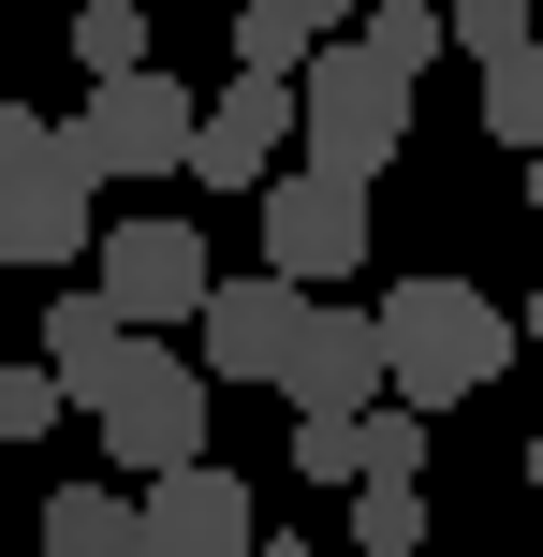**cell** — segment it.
<instances>
[{"label": "cell", "instance_id": "cell-1", "mask_svg": "<svg viewBox=\"0 0 543 557\" xmlns=\"http://www.w3.org/2000/svg\"><path fill=\"white\" fill-rule=\"evenodd\" d=\"M368 323H382V396H397V411H427V425L470 411V396L515 367V308L470 294V278H397Z\"/></svg>", "mask_w": 543, "mask_h": 557}, {"label": "cell", "instance_id": "cell-2", "mask_svg": "<svg viewBox=\"0 0 543 557\" xmlns=\"http://www.w3.org/2000/svg\"><path fill=\"white\" fill-rule=\"evenodd\" d=\"M59 396H74V411L103 425V455L147 484V470H192V455H206V396H221V382H206L192 352H162V337H118V352H88Z\"/></svg>", "mask_w": 543, "mask_h": 557}, {"label": "cell", "instance_id": "cell-3", "mask_svg": "<svg viewBox=\"0 0 543 557\" xmlns=\"http://www.w3.org/2000/svg\"><path fill=\"white\" fill-rule=\"evenodd\" d=\"M397 147H411V88L382 74L368 45H309V74H294V162H323V176L368 191Z\"/></svg>", "mask_w": 543, "mask_h": 557}, {"label": "cell", "instance_id": "cell-4", "mask_svg": "<svg viewBox=\"0 0 543 557\" xmlns=\"http://www.w3.org/2000/svg\"><path fill=\"white\" fill-rule=\"evenodd\" d=\"M59 162L88 176V191H118V176H176L192 162V88L147 59V74H88V103L59 117Z\"/></svg>", "mask_w": 543, "mask_h": 557}, {"label": "cell", "instance_id": "cell-5", "mask_svg": "<svg viewBox=\"0 0 543 557\" xmlns=\"http://www.w3.org/2000/svg\"><path fill=\"white\" fill-rule=\"evenodd\" d=\"M206 278H221V264H206V235L176 221V206H133V221H103V235H88V294H103L133 337L192 323V308H206Z\"/></svg>", "mask_w": 543, "mask_h": 557}, {"label": "cell", "instance_id": "cell-6", "mask_svg": "<svg viewBox=\"0 0 543 557\" xmlns=\"http://www.w3.org/2000/svg\"><path fill=\"white\" fill-rule=\"evenodd\" d=\"M250 206H264V264H280L294 294H309V278H353V264H368V191H353V176L280 162Z\"/></svg>", "mask_w": 543, "mask_h": 557}, {"label": "cell", "instance_id": "cell-7", "mask_svg": "<svg viewBox=\"0 0 543 557\" xmlns=\"http://www.w3.org/2000/svg\"><path fill=\"white\" fill-rule=\"evenodd\" d=\"M88 235H103V191H88V176L59 162V133H45V162L0 176V264H15V278H59V264H88Z\"/></svg>", "mask_w": 543, "mask_h": 557}, {"label": "cell", "instance_id": "cell-8", "mask_svg": "<svg viewBox=\"0 0 543 557\" xmlns=\"http://www.w3.org/2000/svg\"><path fill=\"white\" fill-rule=\"evenodd\" d=\"M294 323H309V294H294L280 264H250V278H206V308H192V337H206V382H280V352H294Z\"/></svg>", "mask_w": 543, "mask_h": 557}, {"label": "cell", "instance_id": "cell-9", "mask_svg": "<svg viewBox=\"0 0 543 557\" xmlns=\"http://www.w3.org/2000/svg\"><path fill=\"white\" fill-rule=\"evenodd\" d=\"M133 529H147L133 557H250L264 513H250V484H235V470H206V455H192V470H147Z\"/></svg>", "mask_w": 543, "mask_h": 557}, {"label": "cell", "instance_id": "cell-10", "mask_svg": "<svg viewBox=\"0 0 543 557\" xmlns=\"http://www.w3.org/2000/svg\"><path fill=\"white\" fill-rule=\"evenodd\" d=\"M280 162H294V88H250V74H235L221 103H192V162H176V176H206V191H264Z\"/></svg>", "mask_w": 543, "mask_h": 557}, {"label": "cell", "instance_id": "cell-11", "mask_svg": "<svg viewBox=\"0 0 543 557\" xmlns=\"http://www.w3.org/2000/svg\"><path fill=\"white\" fill-rule=\"evenodd\" d=\"M280 396L294 411H382V323L368 308H309L280 352Z\"/></svg>", "mask_w": 543, "mask_h": 557}, {"label": "cell", "instance_id": "cell-12", "mask_svg": "<svg viewBox=\"0 0 543 557\" xmlns=\"http://www.w3.org/2000/svg\"><path fill=\"white\" fill-rule=\"evenodd\" d=\"M133 484H59L45 499V557H133Z\"/></svg>", "mask_w": 543, "mask_h": 557}, {"label": "cell", "instance_id": "cell-13", "mask_svg": "<svg viewBox=\"0 0 543 557\" xmlns=\"http://www.w3.org/2000/svg\"><path fill=\"white\" fill-rule=\"evenodd\" d=\"M309 45H323V29L280 15V0H250V15H235V74H250V88H294V74H309Z\"/></svg>", "mask_w": 543, "mask_h": 557}, {"label": "cell", "instance_id": "cell-14", "mask_svg": "<svg viewBox=\"0 0 543 557\" xmlns=\"http://www.w3.org/2000/svg\"><path fill=\"white\" fill-rule=\"evenodd\" d=\"M118 337H133V323H118L103 294H45V352H29V367H59V382H74V367L118 352Z\"/></svg>", "mask_w": 543, "mask_h": 557}, {"label": "cell", "instance_id": "cell-15", "mask_svg": "<svg viewBox=\"0 0 543 557\" xmlns=\"http://www.w3.org/2000/svg\"><path fill=\"white\" fill-rule=\"evenodd\" d=\"M353 45H368L382 74L411 88V74H427V59H441V15H427V0H368V29H353Z\"/></svg>", "mask_w": 543, "mask_h": 557}, {"label": "cell", "instance_id": "cell-16", "mask_svg": "<svg viewBox=\"0 0 543 557\" xmlns=\"http://www.w3.org/2000/svg\"><path fill=\"white\" fill-rule=\"evenodd\" d=\"M353 543L368 557H427V484H353Z\"/></svg>", "mask_w": 543, "mask_h": 557}, {"label": "cell", "instance_id": "cell-17", "mask_svg": "<svg viewBox=\"0 0 543 557\" xmlns=\"http://www.w3.org/2000/svg\"><path fill=\"white\" fill-rule=\"evenodd\" d=\"M441 45H470V74H485V59L543 45V29H529V0H441Z\"/></svg>", "mask_w": 543, "mask_h": 557}, {"label": "cell", "instance_id": "cell-18", "mask_svg": "<svg viewBox=\"0 0 543 557\" xmlns=\"http://www.w3.org/2000/svg\"><path fill=\"white\" fill-rule=\"evenodd\" d=\"M294 470L353 499V484H368V441H353V411H294Z\"/></svg>", "mask_w": 543, "mask_h": 557}, {"label": "cell", "instance_id": "cell-19", "mask_svg": "<svg viewBox=\"0 0 543 557\" xmlns=\"http://www.w3.org/2000/svg\"><path fill=\"white\" fill-rule=\"evenodd\" d=\"M74 59H88V74H147V15H133V0H88V15H74Z\"/></svg>", "mask_w": 543, "mask_h": 557}, {"label": "cell", "instance_id": "cell-20", "mask_svg": "<svg viewBox=\"0 0 543 557\" xmlns=\"http://www.w3.org/2000/svg\"><path fill=\"white\" fill-rule=\"evenodd\" d=\"M368 441V484H427V411H353Z\"/></svg>", "mask_w": 543, "mask_h": 557}, {"label": "cell", "instance_id": "cell-21", "mask_svg": "<svg viewBox=\"0 0 543 557\" xmlns=\"http://www.w3.org/2000/svg\"><path fill=\"white\" fill-rule=\"evenodd\" d=\"M59 411H74V396H59V367H0V441H45Z\"/></svg>", "mask_w": 543, "mask_h": 557}, {"label": "cell", "instance_id": "cell-22", "mask_svg": "<svg viewBox=\"0 0 543 557\" xmlns=\"http://www.w3.org/2000/svg\"><path fill=\"white\" fill-rule=\"evenodd\" d=\"M45 133H59V117H29L15 88H0V176H15V162H45Z\"/></svg>", "mask_w": 543, "mask_h": 557}, {"label": "cell", "instance_id": "cell-23", "mask_svg": "<svg viewBox=\"0 0 543 557\" xmlns=\"http://www.w3.org/2000/svg\"><path fill=\"white\" fill-rule=\"evenodd\" d=\"M280 15H309V29H338V15H353V0H280Z\"/></svg>", "mask_w": 543, "mask_h": 557}, {"label": "cell", "instance_id": "cell-24", "mask_svg": "<svg viewBox=\"0 0 543 557\" xmlns=\"http://www.w3.org/2000/svg\"><path fill=\"white\" fill-rule=\"evenodd\" d=\"M515 352H543V294H529V308H515Z\"/></svg>", "mask_w": 543, "mask_h": 557}, {"label": "cell", "instance_id": "cell-25", "mask_svg": "<svg viewBox=\"0 0 543 557\" xmlns=\"http://www.w3.org/2000/svg\"><path fill=\"white\" fill-rule=\"evenodd\" d=\"M529 499H543V425H529Z\"/></svg>", "mask_w": 543, "mask_h": 557}, {"label": "cell", "instance_id": "cell-26", "mask_svg": "<svg viewBox=\"0 0 543 557\" xmlns=\"http://www.w3.org/2000/svg\"><path fill=\"white\" fill-rule=\"evenodd\" d=\"M529 221H543V147H529Z\"/></svg>", "mask_w": 543, "mask_h": 557}, {"label": "cell", "instance_id": "cell-27", "mask_svg": "<svg viewBox=\"0 0 543 557\" xmlns=\"http://www.w3.org/2000/svg\"><path fill=\"white\" fill-rule=\"evenodd\" d=\"M133 15H162V0H133Z\"/></svg>", "mask_w": 543, "mask_h": 557}, {"label": "cell", "instance_id": "cell-28", "mask_svg": "<svg viewBox=\"0 0 543 557\" xmlns=\"http://www.w3.org/2000/svg\"><path fill=\"white\" fill-rule=\"evenodd\" d=\"M427 15H441V0H427Z\"/></svg>", "mask_w": 543, "mask_h": 557}]
</instances>
